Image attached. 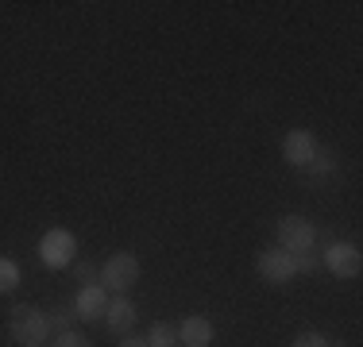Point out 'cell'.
<instances>
[{
    "label": "cell",
    "instance_id": "obj_2",
    "mask_svg": "<svg viewBox=\"0 0 363 347\" xmlns=\"http://www.w3.org/2000/svg\"><path fill=\"white\" fill-rule=\"evenodd\" d=\"M97 282L105 285L108 293H128L135 282H140V258L132 255V251H116V255H108V263L101 266Z\"/></svg>",
    "mask_w": 363,
    "mask_h": 347
},
{
    "label": "cell",
    "instance_id": "obj_7",
    "mask_svg": "<svg viewBox=\"0 0 363 347\" xmlns=\"http://www.w3.org/2000/svg\"><path fill=\"white\" fill-rule=\"evenodd\" d=\"M313 151H317V139H313V132H306V127H294V132H286V139H282V159H286L294 170H306V162L313 159Z\"/></svg>",
    "mask_w": 363,
    "mask_h": 347
},
{
    "label": "cell",
    "instance_id": "obj_3",
    "mask_svg": "<svg viewBox=\"0 0 363 347\" xmlns=\"http://www.w3.org/2000/svg\"><path fill=\"white\" fill-rule=\"evenodd\" d=\"M274 236H279V247L290 251V255H301V251H313L317 243V224L309 220V216H282L279 224H274Z\"/></svg>",
    "mask_w": 363,
    "mask_h": 347
},
{
    "label": "cell",
    "instance_id": "obj_14",
    "mask_svg": "<svg viewBox=\"0 0 363 347\" xmlns=\"http://www.w3.org/2000/svg\"><path fill=\"white\" fill-rule=\"evenodd\" d=\"M20 285V266L12 258H0V293H12Z\"/></svg>",
    "mask_w": 363,
    "mask_h": 347
},
{
    "label": "cell",
    "instance_id": "obj_13",
    "mask_svg": "<svg viewBox=\"0 0 363 347\" xmlns=\"http://www.w3.org/2000/svg\"><path fill=\"white\" fill-rule=\"evenodd\" d=\"M47 320H50V332H74V324H77V312H74V305H55L47 312Z\"/></svg>",
    "mask_w": 363,
    "mask_h": 347
},
{
    "label": "cell",
    "instance_id": "obj_19",
    "mask_svg": "<svg viewBox=\"0 0 363 347\" xmlns=\"http://www.w3.org/2000/svg\"><path fill=\"white\" fill-rule=\"evenodd\" d=\"M120 347H147V340H140V336H124V340H120Z\"/></svg>",
    "mask_w": 363,
    "mask_h": 347
},
{
    "label": "cell",
    "instance_id": "obj_18",
    "mask_svg": "<svg viewBox=\"0 0 363 347\" xmlns=\"http://www.w3.org/2000/svg\"><path fill=\"white\" fill-rule=\"evenodd\" d=\"M74 274H77V282H82V285H93V282H97V266H89V263H77L74 266Z\"/></svg>",
    "mask_w": 363,
    "mask_h": 347
},
{
    "label": "cell",
    "instance_id": "obj_8",
    "mask_svg": "<svg viewBox=\"0 0 363 347\" xmlns=\"http://www.w3.org/2000/svg\"><path fill=\"white\" fill-rule=\"evenodd\" d=\"M105 309H108V290L101 282L82 285V290H77V297H74L77 320H97V317H105Z\"/></svg>",
    "mask_w": 363,
    "mask_h": 347
},
{
    "label": "cell",
    "instance_id": "obj_10",
    "mask_svg": "<svg viewBox=\"0 0 363 347\" xmlns=\"http://www.w3.org/2000/svg\"><path fill=\"white\" fill-rule=\"evenodd\" d=\"M105 328H108L112 336H128V332L135 328V305L128 301V293H120V297H108Z\"/></svg>",
    "mask_w": 363,
    "mask_h": 347
},
{
    "label": "cell",
    "instance_id": "obj_5",
    "mask_svg": "<svg viewBox=\"0 0 363 347\" xmlns=\"http://www.w3.org/2000/svg\"><path fill=\"white\" fill-rule=\"evenodd\" d=\"M74 255H77V239H74V232H66V228H50L47 236L39 239V258H43V266H50V271L70 266Z\"/></svg>",
    "mask_w": 363,
    "mask_h": 347
},
{
    "label": "cell",
    "instance_id": "obj_11",
    "mask_svg": "<svg viewBox=\"0 0 363 347\" xmlns=\"http://www.w3.org/2000/svg\"><path fill=\"white\" fill-rule=\"evenodd\" d=\"M306 170H309V178H313V181L333 178V174L340 170V162H336V151H333V147H317L313 159L306 162Z\"/></svg>",
    "mask_w": 363,
    "mask_h": 347
},
{
    "label": "cell",
    "instance_id": "obj_12",
    "mask_svg": "<svg viewBox=\"0 0 363 347\" xmlns=\"http://www.w3.org/2000/svg\"><path fill=\"white\" fill-rule=\"evenodd\" d=\"M147 347H178V324H167V320L151 324V332H147Z\"/></svg>",
    "mask_w": 363,
    "mask_h": 347
},
{
    "label": "cell",
    "instance_id": "obj_16",
    "mask_svg": "<svg viewBox=\"0 0 363 347\" xmlns=\"http://www.w3.org/2000/svg\"><path fill=\"white\" fill-rule=\"evenodd\" d=\"M55 347H93V340L74 328V332H58V336H55Z\"/></svg>",
    "mask_w": 363,
    "mask_h": 347
},
{
    "label": "cell",
    "instance_id": "obj_17",
    "mask_svg": "<svg viewBox=\"0 0 363 347\" xmlns=\"http://www.w3.org/2000/svg\"><path fill=\"white\" fill-rule=\"evenodd\" d=\"M317 266H321V258H313L309 251H301V255H294V274H313Z\"/></svg>",
    "mask_w": 363,
    "mask_h": 347
},
{
    "label": "cell",
    "instance_id": "obj_9",
    "mask_svg": "<svg viewBox=\"0 0 363 347\" xmlns=\"http://www.w3.org/2000/svg\"><path fill=\"white\" fill-rule=\"evenodd\" d=\"M213 336H217V328L209 317H182L178 347H213Z\"/></svg>",
    "mask_w": 363,
    "mask_h": 347
},
{
    "label": "cell",
    "instance_id": "obj_15",
    "mask_svg": "<svg viewBox=\"0 0 363 347\" xmlns=\"http://www.w3.org/2000/svg\"><path fill=\"white\" fill-rule=\"evenodd\" d=\"M290 347H333V343H328V336H325V332H317V328H306V332L294 336V343H290Z\"/></svg>",
    "mask_w": 363,
    "mask_h": 347
},
{
    "label": "cell",
    "instance_id": "obj_6",
    "mask_svg": "<svg viewBox=\"0 0 363 347\" xmlns=\"http://www.w3.org/2000/svg\"><path fill=\"white\" fill-rule=\"evenodd\" d=\"M255 271H259L263 282H271V285H286L290 278H298V274H294V255H290V251H282V247L259 251V255H255Z\"/></svg>",
    "mask_w": 363,
    "mask_h": 347
},
{
    "label": "cell",
    "instance_id": "obj_1",
    "mask_svg": "<svg viewBox=\"0 0 363 347\" xmlns=\"http://www.w3.org/2000/svg\"><path fill=\"white\" fill-rule=\"evenodd\" d=\"M8 332H12V340L20 347H43L50 340V320L31 301H20V305H12V312H8Z\"/></svg>",
    "mask_w": 363,
    "mask_h": 347
},
{
    "label": "cell",
    "instance_id": "obj_4",
    "mask_svg": "<svg viewBox=\"0 0 363 347\" xmlns=\"http://www.w3.org/2000/svg\"><path fill=\"white\" fill-rule=\"evenodd\" d=\"M321 266H325L328 274H336V278H344V282H352V278H359V271H363V255H359L356 243L328 239V247H325V255H321Z\"/></svg>",
    "mask_w": 363,
    "mask_h": 347
}]
</instances>
